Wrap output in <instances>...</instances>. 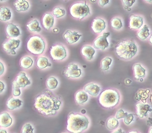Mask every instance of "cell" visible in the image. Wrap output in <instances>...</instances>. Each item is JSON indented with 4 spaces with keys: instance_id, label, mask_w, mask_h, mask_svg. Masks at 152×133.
I'll return each instance as SVG.
<instances>
[{
    "instance_id": "1",
    "label": "cell",
    "mask_w": 152,
    "mask_h": 133,
    "mask_svg": "<svg viewBox=\"0 0 152 133\" xmlns=\"http://www.w3.org/2000/svg\"><path fill=\"white\" fill-rule=\"evenodd\" d=\"M62 105V101L49 90L43 91L34 99V106L42 115L53 116L57 113Z\"/></svg>"
},
{
    "instance_id": "2",
    "label": "cell",
    "mask_w": 152,
    "mask_h": 133,
    "mask_svg": "<svg viewBox=\"0 0 152 133\" xmlns=\"http://www.w3.org/2000/svg\"><path fill=\"white\" fill-rule=\"evenodd\" d=\"M90 123L87 116L71 112L68 115L66 129L72 133H81L88 128Z\"/></svg>"
},
{
    "instance_id": "3",
    "label": "cell",
    "mask_w": 152,
    "mask_h": 133,
    "mask_svg": "<svg viewBox=\"0 0 152 133\" xmlns=\"http://www.w3.org/2000/svg\"><path fill=\"white\" fill-rule=\"evenodd\" d=\"M101 106L107 109H113L119 106L121 102L120 92L115 89H108L102 91L99 98Z\"/></svg>"
},
{
    "instance_id": "4",
    "label": "cell",
    "mask_w": 152,
    "mask_h": 133,
    "mask_svg": "<svg viewBox=\"0 0 152 133\" xmlns=\"http://www.w3.org/2000/svg\"><path fill=\"white\" fill-rule=\"evenodd\" d=\"M137 48L135 42L131 40H124L120 42L115 47V52L117 56L124 59H129L136 55Z\"/></svg>"
},
{
    "instance_id": "5",
    "label": "cell",
    "mask_w": 152,
    "mask_h": 133,
    "mask_svg": "<svg viewBox=\"0 0 152 133\" xmlns=\"http://www.w3.org/2000/svg\"><path fill=\"white\" fill-rule=\"evenodd\" d=\"M45 42L43 39L37 35L32 36L28 40L26 44L27 49L31 53L39 55L44 52L45 49Z\"/></svg>"
},
{
    "instance_id": "6",
    "label": "cell",
    "mask_w": 152,
    "mask_h": 133,
    "mask_svg": "<svg viewBox=\"0 0 152 133\" xmlns=\"http://www.w3.org/2000/svg\"><path fill=\"white\" fill-rule=\"evenodd\" d=\"M89 12V8L86 2L75 3L70 7V14L75 18L83 19L88 16Z\"/></svg>"
},
{
    "instance_id": "7",
    "label": "cell",
    "mask_w": 152,
    "mask_h": 133,
    "mask_svg": "<svg viewBox=\"0 0 152 133\" xmlns=\"http://www.w3.org/2000/svg\"><path fill=\"white\" fill-rule=\"evenodd\" d=\"M50 52L54 60H62L65 58L66 56L65 48L60 44L53 45L50 48Z\"/></svg>"
},
{
    "instance_id": "8",
    "label": "cell",
    "mask_w": 152,
    "mask_h": 133,
    "mask_svg": "<svg viewBox=\"0 0 152 133\" xmlns=\"http://www.w3.org/2000/svg\"><path fill=\"white\" fill-rule=\"evenodd\" d=\"M152 111V108L148 104L139 102L136 105V113L137 116L140 118H146L148 113Z\"/></svg>"
},
{
    "instance_id": "9",
    "label": "cell",
    "mask_w": 152,
    "mask_h": 133,
    "mask_svg": "<svg viewBox=\"0 0 152 133\" xmlns=\"http://www.w3.org/2000/svg\"><path fill=\"white\" fill-rule=\"evenodd\" d=\"M110 34V33H104L103 35L96 38L93 43L94 48L104 50L108 48L109 43L107 41V38Z\"/></svg>"
},
{
    "instance_id": "10",
    "label": "cell",
    "mask_w": 152,
    "mask_h": 133,
    "mask_svg": "<svg viewBox=\"0 0 152 133\" xmlns=\"http://www.w3.org/2000/svg\"><path fill=\"white\" fill-rule=\"evenodd\" d=\"M64 74L68 78H78L81 74V71L77 65L71 64L65 69Z\"/></svg>"
},
{
    "instance_id": "11",
    "label": "cell",
    "mask_w": 152,
    "mask_h": 133,
    "mask_svg": "<svg viewBox=\"0 0 152 133\" xmlns=\"http://www.w3.org/2000/svg\"><path fill=\"white\" fill-rule=\"evenodd\" d=\"M20 41L19 40L14 39H10L8 41L4 43L2 47L5 51L9 54L15 55L16 54L15 50L19 47Z\"/></svg>"
},
{
    "instance_id": "12",
    "label": "cell",
    "mask_w": 152,
    "mask_h": 133,
    "mask_svg": "<svg viewBox=\"0 0 152 133\" xmlns=\"http://www.w3.org/2000/svg\"><path fill=\"white\" fill-rule=\"evenodd\" d=\"M115 118L118 120L124 119V124L129 125L134 120V115L132 113H128L127 112L121 109L118 110L115 114Z\"/></svg>"
},
{
    "instance_id": "13",
    "label": "cell",
    "mask_w": 152,
    "mask_h": 133,
    "mask_svg": "<svg viewBox=\"0 0 152 133\" xmlns=\"http://www.w3.org/2000/svg\"><path fill=\"white\" fill-rule=\"evenodd\" d=\"M81 36L82 35L80 34L77 32H72L70 30L66 31L64 35L65 40L69 44L76 42Z\"/></svg>"
},
{
    "instance_id": "14",
    "label": "cell",
    "mask_w": 152,
    "mask_h": 133,
    "mask_svg": "<svg viewBox=\"0 0 152 133\" xmlns=\"http://www.w3.org/2000/svg\"><path fill=\"white\" fill-rule=\"evenodd\" d=\"M106 27V24L104 20L97 18L94 19L91 25V28L96 33H100Z\"/></svg>"
},
{
    "instance_id": "15",
    "label": "cell",
    "mask_w": 152,
    "mask_h": 133,
    "mask_svg": "<svg viewBox=\"0 0 152 133\" xmlns=\"http://www.w3.org/2000/svg\"><path fill=\"white\" fill-rule=\"evenodd\" d=\"M13 119L9 113L6 112L1 113L0 115V126L1 127L8 128L12 125Z\"/></svg>"
},
{
    "instance_id": "16",
    "label": "cell",
    "mask_w": 152,
    "mask_h": 133,
    "mask_svg": "<svg viewBox=\"0 0 152 133\" xmlns=\"http://www.w3.org/2000/svg\"><path fill=\"white\" fill-rule=\"evenodd\" d=\"M84 90L86 93L92 96L96 97L98 95L101 90V88L97 84L91 83L87 84L84 87Z\"/></svg>"
},
{
    "instance_id": "17",
    "label": "cell",
    "mask_w": 152,
    "mask_h": 133,
    "mask_svg": "<svg viewBox=\"0 0 152 133\" xmlns=\"http://www.w3.org/2000/svg\"><path fill=\"white\" fill-rule=\"evenodd\" d=\"M143 24V19L140 16L132 15L130 18L129 27L131 29H139Z\"/></svg>"
},
{
    "instance_id": "18",
    "label": "cell",
    "mask_w": 152,
    "mask_h": 133,
    "mask_svg": "<svg viewBox=\"0 0 152 133\" xmlns=\"http://www.w3.org/2000/svg\"><path fill=\"white\" fill-rule=\"evenodd\" d=\"M23 104V101L22 100L13 97L9 98L7 102V107L10 111L20 108Z\"/></svg>"
},
{
    "instance_id": "19",
    "label": "cell",
    "mask_w": 152,
    "mask_h": 133,
    "mask_svg": "<svg viewBox=\"0 0 152 133\" xmlns=\"http://www.w3.org/2000/svg\"><path fill=\"white\" fill-rule=\"evenodd\" d=\"M15 81L20 87H25L31 84V81L26 77L25 73L23 72L17 76Z\"/></svg>"
},
{
    "instance_id": "20",
    "label": "cell",
    "mask_w": 152,
    "mask_h": 133,
    "mask_svg": "<svg viewBox=\"0 0 152 133\" xmlns=\"http://www.w3.org/2000/svg\"><path fill=\"white\" fill-rule=\"evenodd\" d=\"M54 18L50 13H46L42 18V25L44 27L49 30L54 25Z\"/></svg>"
},
{
    "instance_id": "21",
    "label": "cell",
    "mask_w": 152,
    "mask_h": 133,
    "mask_svg": "<svg viewBox=\"0 0 152 133\" xmlns=\"http://www.w3.org/2000/svg\"><path fill=\"white\" fill-rule=\"evenodd\" d=\"M6 31L8 35L11 37H17L21 34L19 28L13 24H8Z\"/></svg>"
},
{
    "instance_id": "22",
    "label": "cell",
    "mask_w": 152,
    "mask_h": 133,
    "mask_svg": "<svg viewBox=\"0 0 152 133\" xmlns=\"http://www.w3.org/2000/svg\"><path fill=\"white\" fill-rule=\"evenodd\" d=\"M88 94L83 90L77 91L75 94V99L78 104L82 105L86 103L88 99Z\"/></svg>"
},
{
    "instance_id": "23",
    "label": "cell",
    "mask_w": 152,
    "mask_h": 133,
    "mask_svg": "<svg viewBox=\"0 0 152 133\" xmlns=\"http://www.w3.org/2000/svg\"><path fill=\"white\" fill-rule=\"evenodd\" d=\"M120 125L118 120L115 117H111L108 118L106 122V126L107 129L110 130H114L118 128Z\"/></svg>"
},
{
    "instance_id": "24",
    "label": "cell",
    "mask_w": 152,
    "mask_h": 133,
    "mask_svg": "<svg viewBox=\"0 0 152 133\" xmlns=\"http://www.w3.org/2000/svg\"><path fill=\"white\" fill-rule=\"evenodd\" d=\"M94 48L90 46H85L81 49V52L83 56H85L88 60L92 59L95 53Z\"/></svg>"
},
{
    "instance_id": "25",
    "label": "cell",
    "mask_w": 152,
    "mask_h": 133,
    "mask_svg": "<svg viewBox=\"0 0 152 133\" xmlns=\"http://www.w3.org/2000/svg\"><path fill=\"white\" fill-rule=\"evenodd\" d=\"M134 75L136 80H139L140 78L145 77V70L140 64H136L133 66Z\"/></svg>"
},
{
    "instance_id": "26",
    "label": "cell",
    "mask_w": 152,
    "mask_h": 133,
    "mask_svg": "<svg viewBox=\"0 0 152 133\" xmlns=\"http://www.w3.org/2000/svg\"><path fill=\"white\" fill-rule=\"evenodd\" d=\"M14 6L17 11H26L29 9L30 5L28 2L24 0H18L14 3Z\"/></svg>"
},
{
    "instance_id": "27",
    "label": "cell",
    "mask_w": 152,
    "mask_h": 133,
    "mask_svg": "<svg viewBox=\"0 0 152 133\" xmlns=\"http://www.w3.org/2000/svg\"><path fill=\"white\" fill-rule=\"evenodd\" d=\"M11 17V12L10 9L6 7H1L0 9V20L6 21L10 20Z\"/></svg>"
},
{
    "instance_id": "28",
    "label": "cell",
    "mask_w": 152,
    "mask_h": 133,
    "mask_svg": "<svg viewBox=\"0 0 152 133\" xmlns=\"http://www.w3.org/2000/svg\"><path fill=\"white\" fill-rule=\"evenodd\" d=\"M37 66L41 69H44L48 66H50L51 64L49 63L48 58L44 57H40L37 61Z\"/></svg>"
},
{
    "instance_id": "29",
    "label": "cell",
    "mask_w": 152,
    "mask_h": 133,
    "mask_svg": "<svg viewBox=\"0 0 152 133\" xmlns=\"http://www.w3.org/2000/svg\"><path fill=\"white\" fill-rule=\"evenodd\" d=\"M28 29L31 32H40L42 29L37 20H34L26 25Z\"/></svg>"
},
{
    "instance_id": "30",
    "label": "cell",
    "mask_w": 152,
    "mask_h": 133,
    "mask_svg": "<svg viewBox=\"0 0 152 133\" xmlns=\"http://www.w3.org/2000/svg\"><path fill=\"white\" fill-rule=\"evenodd\" d=\"M149 31L148 26L147 25H145L142 29L139 31L138 33L137 34V35L140 40H145L150 34Z\"/></svg>"
},
{
    "instance_id": "31",
    "label": "cell",
    "mask_w": 152,
    "mask_h": 133,
    "mask_svg": "<svg viewBox=\"0 0 152 133\" xmlns=\"http://www.w3.org/2000/svg\"><path fill=\"white\" fill-rule=\"evenodd\" d=\"M33 64V61L31 57L26 56L21 59L20 62V66L22 68L28 69L32 66Z\"/></svg>"
},
{
    "instance_id": "32",
    "label": "cell",
    "mask_w": 152,
    "mask_h": 133,
    "mask_svg": "<svg viewBox=\"0 0 152 133\" xmlns=\"http://www.w3.org/2000/svg\"><path fill=\"white\" fill-rule=\"evenodd\" d=\"M58 85V82L55 77H50L47 80V87L49 89H55L57 87Z\"/></svg>"
},
{
    "instance_id": "33",
    "label": "cell",
    "mask_w": 152,
    "mask_h": 133,
    "mask_svg": "<svg viewBox=\"0 0 152 133\" xmlns=\"http://www.w3.org/2000/svg\"><path fill=\"white\" fill-rule=\"evenodd\" d=\"M112 62V59L111 58L108 57H106L105 58L103 59L101 61V69L103 71H106V70H108Z\"/></svg>"
},
{
    "instance_id": "34",
    "label": "cell",
    "mask_w": 152,
    "mask_h": 133,
    "mask_svg": "<svg viewBox=\"0 0 152 133\" xmlns=\"http://www.w3.org/2000/svg\"><path fill=\"white\" fill-rule=\"evenodd\" d=\"M111 25L112 27L114 29L119 30L123 27V24L121 19L114 18L111 21Z\"/></svg>"
},
{
    "instance_id": "35",
    "label": "cell",
    "mask_w": 152,
    "mask_h": 133,
    "mask_svg": "<svg viewBox=\"0 0 152 133\" xmlns=\"http://www.w3.org/2000/svg\"><path fill=\"white\" fill-rule=\"evenodd\" d=\"M34 128L30 123H26L23 126L21 133H34Z\"/></svg>"
},
{
    "instance_id": "36",
    "label": "cell",
    "mask_w": 152,
    "mask_h": 133,
    "mask_svg": "<svg viewBox=\"0 0 152 133\" xmlns=\"http://www.w3.org/2000/svg\"><path fill=\"white\" fill-rule=\"evenodd\" d=\"M53 15L56 18H60L64 16L65 11L64 9H61L59 7L55 8L52 12Z\"/></svg>"
},
{
    "instance_id": "37",
    "label": "cell",
    "mask_w": 152,
    "mask_h": 133,
    "mask_svg": "<svg viewBox=\"0 0 152 133\" xmlns=\"http://www.w3.org/2000/svg\"><path fill=\"white\" fill-rule=\"evenodd\" d=\"M21 94L20 87L18 86L15 80L13 82V95L14 96L18 97Z\"/></svg>"
},
{
    "instance_id": "38",
    "label": "cell",
    "mask_w": 152,
    "mask_h": 133,
    "mask_svg": "<svg viewBox=\"0 0 152 133\" xmlns=\"http://www.w3.org/2000/svg\"><path fill=\"white\" fill-rule=\"evenodd\" d=\"M122 1L124 6V9H127L128 8L132 6L133 4L135 2V1H126L125 0V1Z\"/></svg>"
},
{
    "instance_id": "39",
    "label": "cell",
    "mask_w": 152,
    "mask_h": 133,
    "mask_svg": "<svg viewBox=\"0 0 152 133\" xmlns=\"http://www.w3.org/2000/svg\"><path fill=\"white\" fill-rule=\"evenodd\" d=\"M109 1L107 0V1H103V0H100L99 1V4L100 6H101V7H103V6H104L105 4H107L109 3Z\"/></svg>"
},
{
    "instance_id": "40",
    "label": "cell",
    "mask_w": 152,
    "mask_h": 133,
    "mask_svg": "<svg viewBox=\"0 0 152 133\" xmlns=\"http://www.w3.org/2000/svg\"><path fill=\"white\" fill-rule=\"evenodd\" d=\"M112 133H125V132L121 128H120L118 129L117 130L113 131Z\"/></svg>"
},
{
    "instance_id": "41",
    "label": "cell",
    "mask_w": 152,
    "mask_h": 133,
    "mask_svg": "<svg viewBox=\"0 0 152 133\" xmlns=\"http://www.w3.org/2000/svg\"><path fill=\"white\" fill-rule=\"evenodd\" d=\"M0 64H1V74H0L1 75L4 73V71H5V68H4V66L2 63L1 62Z\"/></svg>"
},
{
    "instance_id": "42",
    "label": "cell",
    "mask_w": 152,
    "mask_h": 133,
    "mask_svg": "<svg viewBox=\"0 0 152 133\" xmlns=\"http://www.w3.org/2000/svg\"><path fill=\"white\" fill-rule=\"evenodd\" d=\"M0 85H1V93L5 89V84L2 82H0Z\"/></svg>"
},
{
    "instance_id": "43",
    "label": "cell",
    "mask_w": 152,
    "mask_h": 133,
    "mask_svg": "<svg viewBox=\"0 0 152 133\" xmlns=\"http://www.w3.org/2000/svg\"><path fill=\"white\" fill-rule=\"evenodd\" d=\"M128 133H141V132H140L138 130H132L131 131H129Z\"/></svg>"
},
{
    "instance_id": "44",
    "label": "cell",
    "mask_w": 152,
    "mask_h": 133,
    "mask_svg": "<svg viewBox=\"0 0 152 133\" xmlns=\"http://www.w3.org/2000/svg\"><path fill=\"white\" fill-rule=\"evenodd\" d=\"M0 133H8L6 129H0Z\"/></svg>"
},
{
    "instance_id": "45",
    "label": "cell",
    "mask_w": 152,
    "mask_h": 133,
    "mask_svg": "<svg viewBox=\"0 0 152 133\" xmlns=\"http://www.w3.org/2000/svg\"><path fill=\"white\" fill-rule=\"evenodd\" d=\"M149 42H150V43L152 44V34L151 35V36H150V38H149Z\"/></svg>"
},
{
    "instance_id": "46",
    "label": "cell",
    "mask_w": 152,
    "mask_h": 133,
    "mask_svg": "<svg viewBox=\"0 0 152 133\" xmlns=\"http://www.w3.org/2000/svg\"><path fill=\"white\" fill-rule=\"evenodd\" d=\"M148 133H152V126H151V127L149 128Z\"/></svg>"
},
{
    "instance_id": "47",
    "label": "cell",
    "mask_w": 152,
    "mask_h": 133,
    "mask_svg": "<svg viewBox=\"0 0 152 133\" xmlns=\"http://www.w3.org/2000/svg\"><path fill=\"white\" fill-rule=\"evenodd\" d=\"M96 1H91L93 2H94Z\"/></svg>"
},
{
    "instance_id": "48",
    "label": "cell",
    "mask_w": 152,
    "mask_h": 133,
    "mask_svg": "<svg viewBox=\"0 0 152 133\" xmlns=\"http://www.w3.org/2000/svg\"></svg>"
}]
</instances>
